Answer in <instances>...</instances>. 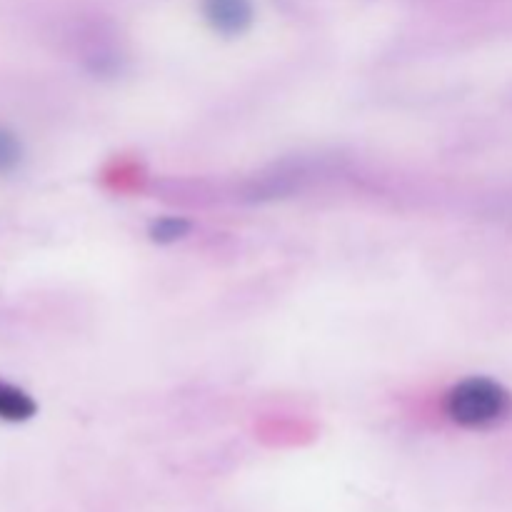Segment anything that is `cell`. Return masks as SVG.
Wrapping results in <instances>:
<instances>
[{
  "label": "cell",
  "mask_w": 512,
  "mask_h": 512,
  "mask_svg": "<svg viewBox=\"0 0 512 512\" xmlns=\"http://www.w3.org/2000/svg\"><path fill=\"white\" fill-rule=\"evenodd\" d=\"M190 230H193V223L183 215H163L150 223L148 238L158 245H175L188 238Z\"/></svg>",
  "instance_id": "cell-4"
},
{
  "label": "cell",
  "mask_w": 512,
  "mask_h": 512,
  "mask_svg": "<svg viewBox=\"0 0 512 512\" xmlns=\"http://www.w3.org/2000/svg\"><path fill=\"white\" fill-rule=\"evenodd\" d=\"M203 18L223 38H238L253 25V0H203Z\"/></svg>",
  "instance_id": "cell-2"
},
{
  "label": "cell",
  "mask_w": 512,
  "mask_h": 512,
  "mask_svg": "<svg viewBox=\"0 0 512 512\" xmlns=\"http://www.w3.org/2000/svg\"><path fill=\"white\" fill-rule=\"evenodd\" d=\"M512 410V395L498 380L470 375L445 393L443 413L453 425L465 430H483L503 423Z\"/></svg>",
  "instance_id": "cell-1"
},
{
  "label": "cell",
  "mask_w": 512,
  "mask_h": 512,
  "mask_svg": "<svg viewBox=\"0 0 512 512\" xmlns=\"http://www.w3.org/2000/svg\"><path fill=\"white\" fill-rule=\"evenodd\" d=\"M25 158L23 143L18 135L8 128H0V175L15 173Z\"/></svg>",
  "instance_id": "cell-5"
},
{
  "label": "cell",
  "mask_w": 512,
  "mask_h": 512,
  "mask_svg": "<svg viewBox=\"0 0 512 512\" xmlns=\"http://www.w3.org/2000/svg\"><path fill=\"white\" fill-rule=\"evenodd\" d=\"M38 415V403L28 390L0 380V420L3 423H25Z\"/></svg>",
  "instance_id": "cell-3"
}]
</instances>
